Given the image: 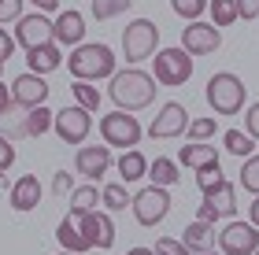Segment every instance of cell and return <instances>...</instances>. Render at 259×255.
Returning a JSON list of instances; mask_svg holds the SVG:
<instances>
[{"label":"cell","instance_id":"1","mask_svg":"<svg viewBox=\"0 0 259 255\" xmlns=\"http://www.w3.org/2000/svg\"><path fill=\"white\" fill-rule=\"evenodd\" d=\"M159 82L156 74L141 71V67H126V71H115L111 74V85H108V96L115 100V108L122 111H141L156 100Z\"/></svg>","mask_w":259,"mask_h":255},{"label":"cell","instance_id":"2","mask_svg":"<svg viewBox=\"0 0 259 255\" xmlns=\"http://www.w3.org/2000/svg\"><path fill=\"white\" fill-rule=\"evenodd\" d=\"M115 52L100 41H81L74 52L67 56V71L74 74V82H100V78L115 74Z\"/></svg>","mask_w":259,"mask_h":255},{"label":"cell","instance_id":"3","mask_svg":"<svg viewBox=\"0 0 259 255\" xmlns=\"http://www.w3.org/2000/svg\"><path fill=\"white\" fill-rule=\"evenodd\" d=\"M204 96H207V108L215 111V115H222V119H233V115H241L244 100H248V89H244V82H241L237 74L219 71V74L207 78Z\"/></svg>","mask_w":259,"mask_h":255},{"label":"cell","instance_id":"4","mask_svg":"<svg viewBox=\"0 0 259 255\" xmlns=\"http://www.w3.org/2000/svg\"><path fill=\"white\" fill-rule=\"evenodd\" d=\"M159 52V26L152 19H134L130 26L122 30V60L130 67L152 60Z\"/></svg>","mask_w":259,"mask_h":255},{"label":"cell","instance_id":"5","mask_svg":"<svg viewBox=\"0 0 259 255\" xmlns=\"http://www.w3.org/2000/svg\"><path fill=\"white\" fill-rule=\"evenodd\" d=\"M152 74H156V82L159 85H167V89H178L185 85L193 78V56L182 48H159L156 56H152Z\"/></svg>","mask_w":259,"mask_h":255},{"label":"cell","instance_id":"6","mask_svg":"<svg viewBox=\"0 0 259 255\" xmlns=\"http://www.w3.org/2000/svg\"><path fill=\"white\" fill-rule=\"evenodd\" d=\"M100 137L108 148H137V141L145 137V130H141V122L134 119V111H122L115 108L100 119Z\"/></svg>","mask_w":259,"mask_h":255},{"label":"cell","instance_id":"7","mask_svg":"<svg viewBox=\"0 0 259 255\" xmlns=\"http://www.w3.org/2000/svg\"><path fill=\"white\" fill-rule=\"evenodd\" d=\"M130 207H134V218H137L141 226H159L163 218H167V211H170L167 185H148V189H141Z\"/></svg>","mask_w":259,"mask_h":255},{"label":"cell","instance_id":"8","mask_svg":"<svg viewBox=\"0 0 259 255\" xmlns=\"http://www.w3.org/2000/svg\"><path fill=\"white\" fill-rule=\"evenodd\" d=\"M219 251L226 255H259V226L252 222H226L219 233Z\"/></svg>","mask_w":259,"mask_h":255},{"label":"cell","instance_id":"9","mask_svg":"<svg viewBox=\"0 0 259 255\" xmlns=\"http://www.w3.org/2000/svg\"><path fill=\"white\" fill-rule=\"evenodd\" d=\"M56 133H60V141L63 144H85V137L93 130V111H85L81 104H74V108H63V111H56V126H52Z\"/></svg>","mask_w":259,"mask_h":255},{"label":"cell","instance_id":"10","mask_svg":"<svg viewBox=\"0 0 259 255\" xmlns=\"http://www.w3.org/2000/svg\"><path fill=\"white\" fill-rule=\"evenodd\" d=\"M15 41L22 44V48H37V44H49L56 41V22L45 15V11H33V15H22L15 22Z\"/></svg>","mask_w":259,"mask_h":255},{"label":"cell","instance_id":"11","mask_svg":"<svg viewBox=\"0 0 259 255\" xmlns=\"http://www.w3.org/2000/svg\"><path fill=\"white\" fill-rule=\"evenodd\" d=\"M233 211H237V189H233V181H222L219 189L204 192V203H200L196 218L219 222V218H233Z\"/></svg>","mask_w":259,"mask_h":255},{"label":"cell","instance_id":"12","mask_svg":"<svg viewBox=\"0 0 259 255\" xmlns=\"http://www.w3.org/2000/svg\"><path fill=\"white\" fill-rule=\"evenodd\" d=\"M185 130H189V111L182 104H163L159 115L148 126V137L152 141H170V137H182Z\"/></svg>","mask_w":259,"mask_h":255},{"label":"cell","instance_id":"13","mask_svg":"<svg viewBox=\"0 0 259 255\" xmlns=\"http://www.w3.org/2000/svg\"><path fill=\"white\" fill-rule=\"evenodd\" d=\"M222 44V30L215 26V22H189V26L182 30V48L189 56H211Z\"/></svg>","mask_w":259,"mask_h":255},{"label":"cell","instance_id":"14","mask_svg":"<svg viewBox=\"0 0 259 255\" xmlns=\"http://www.w3.org/2000/svg\"><path fill=\"white\" fill-rule=\"evenodd\" d=\"M11 100L19 104V108H41L45 100H49V85H45V78L41 74H33V71H26V74H19L15 82H11Z\"/></svg>","mask_w":259,"mask_h":255},{"label":"cell","instance_id":"15","mask_svg":"<svg viewBox=\"0 0 259 255\" xmlns=\"http://www.w3.org/2000/svg\"><path fill=\"white\" fill-rule=\"evenodd\" d=\"M74 170L81 174V178H89V181H100L104 174L111 170V148H108V144L78 148V156H74Z\"/></svg>","mask_w":259,"mask_h":255},{"label":"cell","instance_id":"16","mask_svg":"<svg viewBox=\"0 0 259 255\" xmlns=\"http://www.w3.org/2000/svg\"><path fill=\"white\" fill-rule=\"evenodd\" d=\"M52 22H56V44H74L78 48V44L85 41V15H81V11L67 8Z\"/></svg>","mask_w":259,"mask_h":255},{"label":"cell","instance_id":"17","mask_svg":"<svg viewBox=\"0 0 259 255\" xmlns=\"http://www.w3.org/2000/svg\"><path fill=\"white\" fill-rule=\"evenodd\" d=\"M182 240H185V248H189L193 255L215 251V244H219L215 222H204V218H196V222H189V226H185V233H182Z\"/></svg>","mask_w":259,"mask_h":255},{"label":"cell","instance_id":"18","mask_svg":"<svg viewBox=\"0 0 259 255\" xmlns=\"http://www.w3.org/2000/svg\"><path fill=\"white\" fill-rule=\"evenodd\" d=\"M26 63H30V71L33 74H52V71H60L63 67V52H60V44L49 41V44H37V48H30L26 52Z\"/></svg>","mask_w":259,"mask_h":255},{"label":"cell","instance_id":"19","mask_svg":"<svg viewBox=\"0 0 259 255\" xmlns=\"http://www.w3.org/2000/svg\"><path fill=\"white\" fill-rule=\"evenodd\" d=\"M11 207L15 211H33V207L41 203V181L33 178V174H26V178H19L15 185H11Z\"/></svg>","mask_w":259,"mask_h":255},{"label":"cell","instance_id":"20","mask_svg":"<svg viewBox=\"0 0 259 255\" xmlns=\"http://www.w3.org/2000/svg\"><path fill=\"white\" fill-rule=\"evenodd\" d=\"M178 163L189 167V170H204V167H211V163H219V148H211L207 141H189V144L182 148Z\"/></svg>","mask_w":259,"mask_h":255},{"label":"cell","instance_id":"21","mask_svg":"<svg viewBox=\"0 0 259 255\" xmlns=\"http://www.w3.org/2000/svg\"><path fill=\"white\" fill-rule=\"evenodd\" d=\"M119 178L122 181H141L148 178V159L141 148H126V152L119 156Z\"/></svg>","mask_w":259,"mask_h":255},{"label":"cell","instance_id":"22","mask_svg":"<svg viewBox=\"0 0 259 255\" xmlns=\"http://www.w3.org/2000/svg\"><path fill=\"white\" fill-rule=\"evenodd\" d=\"M148 178H152V185H170L182 178V167L174 163V159H167V156H159V159H152L148 163Z\"/></svg>","mask_w":259,"mask_h":255},{"label":"cell","instance_id":"23","mask_svg":"<svg viewBox=\"0 0 259 255\" xmlns=\"http://www.w3.org/2000/svg\"><path fill=\"white\" fill-rule=\"evenodd\" d=\"M104 200H100V189L97 181L89 185H74V192H70V211H97Z\"/></svg>","mask_w":259,"mask_h":255},{"label":"cell","instance_id":"24","mask_svg":"<svg viewBox=\"0 0 259 255\" xmlns=\"http://www.w3.org/2000/svg\"><path fill=\"white\" fill-rule=\"evenodd\" d=\"M222 144H226V152H233L237 159H248V156H255V137L248 133V130H226V137H222Z\"/></svg>","mask_w":259,"mask_h":255},{"label":"cell","instance_id":"25","mask_svg":"<svg viewBox=\"0 0 259 255\" xmlns=\"http://www.w3.org/2000/svg\"><path fill=\"white\" fill-rule=\"evenodd\" d=\"M100 200H104L108 211H122V207L134 203V196L126 192V181H108V185L100 189Z\"/></svg>","mask_w":259,"mask_h":255},{"label":"cell","instance_id":"26","mask_svg":"<svg viewBox=\"0 0 259 255\" xmlns=\"http://www.w3.org/2000/svg\"><path fill=\"white\" fill-rule=\"evenodd\" d=\"M211 22H215L219 30H226V26H233L241 15H237V0H211Z\"/></svg>","mask_w":259,"mask_h":255},{"label":"cell","instance_id":"27","mask_svg":"<svg viewBox=\"0 0 259 255\" xmlns=\"http://www.w3.org/2000/svg\"><path fill=\"white\" fill-rule=\"evenodd\" d=\"M52 126H56V115L45 108V104H41V108H33V111L26 115V137H41V133H49Z\"/></svg>","mask_w":259,"mask_h":255},{"label":"cell","instance_id":"28","mask_svg":"<svg viewBox=\"0 0 259 255\" xmlns=\"http://www.w3.org/2000/svg\"><path fill=\"white\" fill-rule=\"evenodd\" d=\"M134 0H93V19L97 22H108V19H119L122 11H130Z\"/></svg>","mask_w":259,"mask_h":255},{"label":"cell","instance_id":"29","mask_svg":"<svg viewBox=\"0 0 259 255\" xmlns=\"http://www.w3.org/2000/svg\"><path fill=\"white\" fill-rule=\"evenodd\" d=\"M93 85H97V82H74V85H70L74 100H78L85 111H97V108H100V89H93Z\"/></svg>","mask_w":259,"mask_h":255},{"label":"cell","instance_id":"30","mask_svg":"<svg viewBox=\"0 0 259 255\" xmlns=\"http://www.w3.org/2000/svg\"><path fill=\"white\" fill-rule=\"evenodd\" d=\"M211 0H170V8H174V15L185 19V22H196L200 15L207 11Z\"/></svg>","mask_w":259,"mask_h":255},{"label":"cell","instance_id":"31","mask_svg":"<svg viewBox=\"0 0 259 255\" xmlns=\"http://www.w3.org/2000/svg\"><path fill=\"white\" fill-rule=\"evenodd\" d=\"M241 189L252 192V196H259V156L244 159V167H241Z\"/></svg>","mask_w":259,"mask_h":255},{"label":"cell","instance_id":"32","mask_svg":"<svg viewBox=\"0 0 259 255\" xmlns=\"http://www.w3.org/2000/svg\"><path fill=\"white\" fill-rule=\"evenodd\" d=\"M222 181H226V174H222V163H211V167H204V170H196V185H200V192L219 189Z\"/></svg>","mask_w":259,"mask_h":255},{"label":"cell","instance_id":"33","mask_svg":"<svg viewBox=\"0 0 259 255\" xmlns=\"http://www.w3.org/2000/svg\"><path fill=\"white\" fill-rule=\"evenodd\" d=\"M215 133H219L215 119H196V122H189V130H185L189 141H207V137H215Z\"/></svg>","mask_w":259,"mask_h":255},{"label":"cell","instance_id":"34","mask_svg":"<svg viewBox=\"0 0 259 255\" xmlns=\"http://www.w3.org/2000/svg\"><path fill=\"white\" fill-rule=\"evenodd\" d=\"M97 218H100V237H97V248H100V251H108V248L115 244V222H111V215H108V211H97Z\"/></svg>","mask_w":259,"mask_h":255},{"label":"cell","instance_id":"35","mask_svg":"<svg viewBox=\"0 0 259 255\" xmlns=\"http://www.w3.org/2000/svg\"><path fill=\"white\" fill-rule=\"evenodd\" d=\"M152 248H156V255H193L185 248V240H178V237H159Z\"/></svg>","mask_w":259,"mask_h":255},{"label":"cell","instance_id":"36","mask_svg":"<svg viewBox=\"0 0 259 255\" xmlns=\"http://www.w3.org/2000/svg\"><path fill=\"white\" fill-rule=\"evenodd\" d=\"M22 4H26V0H0V26H4V22H19Z\"/></svg>","mask_w":259,"mask_h":255},{"label":"cell","instance_id":"37","mask_svg":"<svg viewBox=\"0 0 259 255\" xmlns=\"http://www.w3.org/2000/svg\"><path fill=\"white\" fill-rule=\"evenodd\" d=\"M11 163H15V144H11L8 133H0V174H8Z\"/></svg>","mask_w":259,"mask_h":255},{"label":"cell","instance_id":"38","mask_svg":"<svg viewBox=\"0 0 259 255\" xmlns=\"http://www.w3.org/2000/svg\"><path fill=\"white\" fill-rule=\"evenodd\" d=\"M15 44H19V41H15V33H8L4 26H0V63H8V60H11Z\"/></svg>","mask_w":259,"mask_h":255},{"label":"cell","instance_id":"39","mask_svg":"<svg viewBox=\"0 0 259 255\" xmlns=\"http://www.w3.org/2000/svg\"><path fill=\"white\" fill-rule=\"evenodd\" d=\"M52 192H56V196H63V192H74V178H70L67 170H60V174L52 178Z\"/></svg>","mask_w":259,"mask_h":255},{"label":"cell","instance_id":"40","mask_svg":"<svg viewBox=\"0 0 259 255\" xmlns=\"http://www.w3.org/2000/svg\"><path fill=\"white\" fill-rule=\"evenodd\" d=\"M237 15H241L244 22L259 19V0H237Z\"/></svg>","mask_w":259,"mask_h":255},{"label":"cell","instance_id":"41","mask_svg":"<svg viewBox=\"0 0 259 255\" xmlns=\"http://www.w3.org/2000/svg\"><path fill=\"white\" fill-rule=\"evenodd\" d=\"M244 130H248V133L255 137V141H259V100L248 108V115H244Z\"/></svg>","mask_w":259,"mask_h":255},{"label":"cell","instance_id":"42","mask_svg":"<svg viewBox=\"0 0 259 255\" xmlns=\"http://www.w3.org/2000/svg\"><path fill=\"white\" fill-rule=\"evenodd\" d=\"M30 4L37 11H45V15H49V11H60V0H30Z\"/></svg>","mask_w":259,"mask_h":255},{"label":"cell","instance_id":"43","mask_svg":"<svg viewBox=\"0 0 259 255\" xmlns=\"http://www.w3.org/2000/svg\"><path fill=\"white\" fill-rule=\"evenodd\" d=\"M11 104H15V100H11V89H8L4 82H0V115H4V111L11 108Z\"/></svg>","mask_w":259,"mask_h":255},{"label":"cell","instance_id":"44","mask_svg":"<svg viewBox=\"0 0 259 255\" xmlns=\"http://www.w3.org/2000/svg\"><path fill=\"white\" fill-rule=\"evenodd\" d=\"M248 222H252V226H259V196H255L252 207H248Z\"/></svg>","mask_w":259,"mask_h":255},{"label":"cell","instance_id":"45","mask_svg":"<svg viewBox=\"0 0 259 255\" xmlns=\"http://www.w3.org/2000/svg\"><path fill=\"white\" fill-rule=\"evenodd\" d=\"M126 255H156V248H130Z\"/></svg>","mask_w":259,"mask_h":255},{"label":"cell","instance_id":"46","mask_svg":"<svg viewBox=\"0 0 259 255\" xmlns=\"http://www.w3.org/2000/svg\"><path fill=\"white\" fill-rule=\"evenodd\" d=\"M56 255H78V251H67V248H63V251H56Z\"/></svg>","mask_w":259,"mask_h":255},{"label":"cell","instance_id":"47","mask_svg":"<svg viewBox=\"0 0 259 255\" xmlns=\"http://www.w3.org/2000/svg\"><path fill=\"white\" fill-rule=\"evenodd\" d=\"M204 255H226V251H204Z\"/></svg>","mask_w":259,"mask_h":255},{"label":"cell","instance_id":"48","mask_svg":"<svg viewBox=\"0 0 259 255\" xmlns=\"http://www.w3.org/2000/svg\"><path fill=\"white\" fill-rule=\"evenodd\" d=\"M0 71H4V63H0Z\"/></svg>","mask_w":259,"mask_h":255}]
</instances>
